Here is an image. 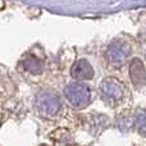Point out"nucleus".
I'll list each match as a JSON object with an SVG mask.
<instances>
[{
	"mask_svg": "<svg viewBox=\"0 0 146 146\" xmlns=\"http://www.w3.org/2000/svg\"><path fill=\"white\" fill-rule=\"evenodd\" d=\"M23 67L27 72L32 73V74H40L42 72V62L40 59L35 58V56H27L23 60Z\"/></svg>",
	"mask_w": 146,
	"mask_h": 146,
	"instance_id": "nucleus-7",
	"label": "nucleus"
},
{
	"mask_svg": "<svg viewBox=\"0 0 146 146\" xmlns=\"http://www.w3.org/2000/svg\"><path fill=\"white\" fill-rule=\"evenodd\" d=\"M36 106L44 115H54L60 108V99L54 92H42L37 98Z\"/></svg>",
	"mask_w": 146,
	"mask_h": 146,
	"instance_id": "nucleus-4",
	"label": "nucleus"
},
{
	"mask_svg": "<svg viewBox=\"0 0 146 146\" xmlns=\"http://www.w3.org/2000/svg\"><path fill=\"white\" fill-rule=\"evenodd\" d=\"M71 74L73 78L81 80H91L94 77V69L86 59H80L72 66Z\"/></svg>",
	"mask_w": 146,
	"mask_h": 146,
	"instance_id": "nucleus-5",
	"label": "nucleus"
},
{
	"mask_svg": "<svg viewBox=\"0 0 146 146\" xmlns=\"http://www.w3.org/2000/svg\"><path fill=\"white\" fill-rule=\"evenodd\" d=\"M135 126L137 131L142 135H146V110H140L135 117Z\"/></svg>",
	"mask_w": 146,
	"mask_h": 146,
	"instance_id": "nucleus-8",
	"label": "nucleus"
},
{
	"mask_svg": "<svg viewBox=\"0 0 146 146\" xmlns=\"http://www.w3.org/2000/svg\"><path fill=\"white\" fill-rule=\"evenodd\" d=\"M100 91L103 98L110 104L118 103L123 98V85L113 77H108L101 82Z\"/></svg>",
	"mask_w": 146,
	"mask_h": 146,
	"instance_id": "nucleus-2",
	"label": "nucleus"
},
{
	"mask_svg": "<svg viewBox=\"0 0 146 146\" xmlns=\"http://www.w3.org/2000/svg\"><path fill=\"white\" fill-rule=\"evenodd\" d=\"M131 54V48L121 40H115L109 45L106 50V59L114 66H121L128 59Z\"/></svg>",
	"mask_w": 146,
	"mask_h": 146,
	"instance_id": "nucleus-3",
	"label": "nucleus"
},
{
	"mask_svg": "<svg viewBox=\"0 0 146 146\" xmlns=\"http://www.w3.org/2000/svg\"><path fill=\"white\" fill-rule=\"evenodd\" d=\"M64 95L68 99L69 103L78 109H82L85 106H87L91 100L90 88L86 85H82L80 82L69 83L64 88Z\"/></svg>",
	"mask_w": 146,
	"mask_h": 146,
	"instance_id": "nucleus-1",
	"label": "nucleus"
},
{
	"mask_svg": "<svg viewBox=\"0 0 146 146\" xmlns=\"http://www.w3.org/2000/svg\"><path fill=\"white\" fill-rule=\"evenodd\" d=\"M129 74H131L132 82L136 86H141L146 82V71L139 59H135V60L132 62L131 69H129Z\"/></svg>",
	"mask_w": 146,
	"mask_h": 146,
	"instance_id": "nucleus-6",
	"label": "nucleus"
}]
</instances>
